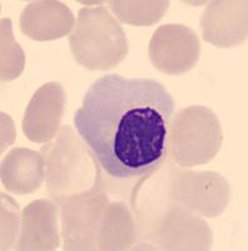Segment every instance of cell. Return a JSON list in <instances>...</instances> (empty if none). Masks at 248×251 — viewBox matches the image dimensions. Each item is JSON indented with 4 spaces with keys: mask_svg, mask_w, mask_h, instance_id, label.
<instances>
[{
    "mask_svg": "<svg viewBox=\"0 0 248 251\" xmlns=\"http://www.w3.org/2000/svg\"><path fill=\"white\" fill-rule=\"evenodd\" d=\"M222 143V126L208 107L192 104L172 118L168 158L180 169L208 163L218 154Z\"/></svg>",
    "mask_w": 248,
    "mask_h": 251,
    "instance_id": "277c9868",
    "label": "cell"
},
{
    "mask_svg": "<svg viewBox=\"0 0 248 251\" xmlns=\"http://www.w3.org/2000/svg\"><path fill=\"white\" fill-rule=\"evenodd\" d=\"M62 217L63 250H98L97 235L103 210L109 203L103 170L87 191L57 201Z\"/></svg>",
    "mask_w": 248,
    "mask_h": 251,
    "instance_id": "8992f818",
    "label": "cell"
},
{
    "mask_svg": "<svg viewBox=\"0 0 248 251\" xmlns=\"http://www.w3.org/2000/svg\"><path fill=\"white\" fill-rule=\"evenodd\" d=\"M59 205L55 201L39 199L25 206L22 212V227L15 249L57 250L60 246Z\"/></svg>",
    "mask_w": 248,
    "mask_h": 251,
    "instance_id": "8fae6325",
    "label": "cell"
},
{
    "mask_svg": "<svg viewBox=\"0 0 248 251\" xmlns=\"http://www.w3.org/2000/svg\"><path fill=\"white\" fill-rule=\"evenodd\" d=\"M109 8L122 23L135 26H151L158 23L167 13L169 1H109Z\"/></svg>",
    "mask_w": 248,
    "mask_h": 251,
    "instance_id": "9a60e30c",
    "label": "cell"
},
{
    "mask_svg": "<svg viewBox=\"0 0 248 251\" xmlns=\"http://www.w3.org/2000/svg\"><path fill=\"white\" fill-rule=\"evenodd\" d=\"M247 1H211L201 18L205 42L218 48H233L247 40Z\"/></svg>",
    "mask_w": 248,
    "mask_h": 251,
    "instance_id": "30bf717a",
    "label": "cell"
},
{
    "mask_svg": "<svg viewBox=\"0 0 248 251\" xmlns=\"http://www.w3.org/2000/svg\"><path fill=\"white\" fill-rule=\"evenodd\" d=\"M25 67V54L13 35L12 19H1V82L17 79Z\"/></svg>",
    "mask_w": 248,
    "mask_h": 251,
    "instance_id": "2e32d148",
    "label": "cell"
},
{
    "mask_svg": "<svg viewBox=\"0 0 248 251\" xmlns=\"http://www.w3.org/2000/svg\"><path fill=\"white\" fill-rule=\"evenodd\" d=\"M74 15L62 1L38 0L26 5L19 18V29L37 42H49L70 35L75 28Z\"/></svg>",
    "mask_w": 248,
    "mask_h": 251,
    "instance_id": "7c38bea8",
    "label": "cell"
},
{
    "mask_svg": "<svg viewBox=\"0 0 248 251\" xmlns=\"http://www.w3.org/2000/svg\"><path fill=\"white\" fill-rule=\"evenodd\" d=\"M167 166L164 191L171 202L209 219L223 214L231 200V187L225 176Z\"/></svg>",
    "mask_w": 248,
    "mask_h": 251,
    "instance_id": "5b68a950",
    "label": "cell"
},
{
    "mask_svg": "<svg viewBox=\"0 0 248 251\" xmlns=\"http://www.w3.org/2000/svg\"><path fill=\"white\" fill-rule=\"evenodd\" d=\"M40 152L45 158L46 188L55 202L89 190L102 171L93 152L68 125Z\"/></svg>",
    "mask_w": 248,
    "mask_h": 251,
    "instance_id": "3957f363",
    "label": "cell"
},
{
    "mask_svg": "<svg viewBox=\"0 0 248 251\" xmlns=\"http://www.w3.org/2000/svg\"><path fill=\"white\" fill-rule=\"evenodd\" d=\"M1 134H3V138H1V153H4L8 146L12 142L15 141V136H17V132H15V126L13 125L12 120L9 118V116L4 112H1Z\"/></svg>",
    "mask_w": 248,
    "mask_h": 251,
    "instance_id": "ac0fdd59",
    "label": "cell"
},
{
    "mask_svg": "<svg viewBox=\"0 0 248 251\" xmlns=\"http://www.w3.org/2000/svg\"><path fill=\"white\" fill-rule=\"evenodd\" d=\"M152 237L163 250H209L213 243L211 228L202 217L171 201L165 203Z\"/></svg>",
    "mask_w": 248,
    "mask_h": 251,
    "instance_id": "ba28073f",
    "label": "cell"
},
{
    "mask_svg": "<svg viewBox=\"0 0 248 251\" xmlns=\"http://www.w3.org/2000/svg\"><path fill=\"white\" fill-rule=\"evenodd\" d=\"M137 240V226L124 202H112L103 210L97 235L98 250H127Z\"/></svg>",
    "mask_w": 248,
    "mask_h": 251,
    "instance_id": "5bb4252c",
    "label": "cell"
},
{
    "mask_svg": "<svg viewBox=\"0 0 248 251\" xmlns=\"http://www.w3.org/2000/svg\"><path fill=\"white\" fill-rule=\"evenodd\" d=\"M174 108L163 83L107 75L91 83L73 121L103 172L114 180H140L168 158Z\"/></svg>",
    "mask_w": 248,
    "mask_h": 251,
    "instance_id": "6da1fadb",
    "label": "cell"
},
{
    "mask_svg": "<svg viewBox=\"0 0 248 251\" xmlns=\"http://www.w3.org/2000/svg\"><path fill=\"white\" fill-rule=\"evenodd\" d=\"M201 42L197 33L183 24L158 26L151 38L148 57L156 69L167 75H180L197 66Z\"/></svg>",
    "mask_w": 248,
    "mask_h": 251,
    "instance_id": "52a82bcc",
    "label": "cell"
},
{
    "mask_svg": "<svg viewBox=\"0 0 248 251\" xmlns=\"http://www.w3.org/2000/svg\"><path fill=\"white\" fill-rule=\"evenodd\" d=\"M1 183L9 192L30 195L39 190L45 178V158L42 152L15 147L1 161Z\"/></svg>",
    "mask_w": 248,
    "mask_h": 251,
    "instance_id": "4fadbf2b",
    "label": "cell"
},
{
    "mask_svg": "<svg viewBox=\"0 0 248 251\" xmlns=\"http://www.w3.org/2000/svg\"><path fill=\"white\" fill-rule=\"evenodd\" d=\"M66 91L58 82L40 86L29 100L24 112V136L34 143H49L60 131L66 109Z\"/></svg>",
    "mask_w": 248,
    "mask_h": 251,
    "instance_id": "9c48e42d",
    "label": "cell"
},
{
    "mask_svg": "<svg viewBox=\"0 0 248 251\" xmlns=\"http://www.w3.org/2000/svg\"><path fill=\"white\" fill-rule=\"evenodd\" d=\"M69 47L73 59L88 71L115 68L129 50L124 29L102 5L79 9Z\"/></svg>",
    "mask_w": 248,
    "mask_h": 251,
    "instance_id": "7a4b0ae2",
    "label": "cell"
},
{
    "mask_svg": "<svg viewBox=\"0 0 248 251\" xmlns=\"http://www.w3.org/2000/svg\"><path fill=\"white\" fill-rule=\"evenodd\" d=\"M1 250H12L17 246L22 216L19 205L9 195L1 192Z\"/></svg>",
    "mask_w": 248,
    "mask_h": 251,
    "instance_id": "e0dca14e",
    "label": "cell"
}]
</instances>
